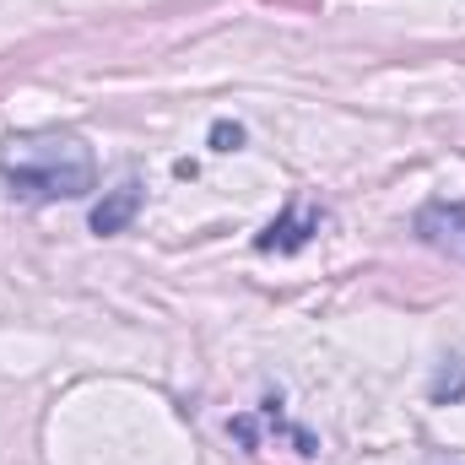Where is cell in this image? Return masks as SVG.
Instances as JSON below:
<instances>
[{
  "instance_id": "cell-1",
  "label": "cell",
  "mask_w": 465,
  "mask_h": 465,
  "mask_svg": "<svg viewBox=\"0 0 465 465\" xmlns=\"http://www.w3.org/2000/svg\"><path fill=\"white\" fill-rule=\"evenodd\" d=\"M0 179L16 201H82L98 179L82 135L65 130H22L0 141Z\"/></svg>"
},
{
  "instance_id": "cell-2",
  "label": "cell",
  "mask_w": 465,
  "mask_h": 465,
  "mask_svg": "<svg viewBox=\"0 0 465 465\" xmlns=\"http://www.w3.org/2000/svg\"><path fill=\"white\" fill-rule=\"evenodd\" d=\"M417 238L450 260H465V201H428L417 212Z\"/></svg>"
},
{
  "instance_id": "cell-3",
  "label": "cell",
  "mask_w": 465,
  "mask_h": 465,
  "mask_svg": "<svg viewBox=\"0 0 465 465\" xmlns=\"http://www.w3.org/2000/svg\"><path fill=\"white\" fill-rule=\"evenodd\" d=\"M320 228H325V212L320 206H287L271 228L254 238V249L260 254H292V249H303Z\"/></svg>"
},
{
  "instance_id": "cell-4",
  "label": "cell",
  "mask_w": 465,
  "mask_h": 465,
  "mask_svg": "<svg viewBox=\"0 0 465 465\" xmlns=\"http://www.w3.org/2000/svg\"><path fill=\"white\" fill-rule=\"evenodd\" d=\"M135 212H141V184H135V179H124V184H114V190L93 206V232H98V238L124 232L130 223H135Z\"/></svg>"
},
{
  "instance_id": "cell-5",
  "label": "cell",
  "mask_w": 465,
  "mask_h": 465,
  "mask_svg": "<svg viewBox=\"0 0 465 465\" xmlns=\"http://www.w3.org/2000/svg\"><path fill=\"white\" fill-rule=\"evenodd\" d=\"M460 395H465V357H460V368H455V379H450V368L433 379V401H439V406H444V401H460Z\"/></svg>"
},
{
  "instance_id": "cell-6",
  "label": "cell",
  "mask_w": 465,
  "mask_h": 465,
  "mask_svg": "<svg viewBox=\"0 0 465 465\" xmlns=\"http://www.w3.org/2000/svg\"><path fill=\"white\" fill-rule=\"evenodd\" d=\"M212 146H217V152H238V146H243V130L228 124V119H217V124H212Z\"/></svg>"
}]
</instances>
